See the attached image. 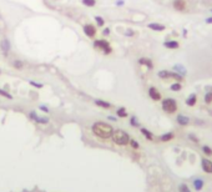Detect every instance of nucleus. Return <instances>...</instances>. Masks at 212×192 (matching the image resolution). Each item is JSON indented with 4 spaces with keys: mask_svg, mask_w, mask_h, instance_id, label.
Masks as SVG:
<instances>
[{
    "mask_svg": "<svg viewBox=\"0 0 212 192\" xmlns=\"http://www.w3.org/2000/svg\"><path fill=\"white\" fill-rule=\"evenodd\" d=\"M95 104L97 106H100V107H102V109H110L111 107V104L106 102V101H102V100H95Z\"/></svg>",
    "mask_w": 212,
    "mask_h": 192,
    "instance_id": "obj_14",
    "label": "nucleus"
},
{
    "mask_svg": "<svg viewBox=\"0 0 212 192\" xmlns=\"http://www.w3.org/2000/svg\"><path fill=\"white\" fill-rule=\"evenodd\" d=\"M141 132L146 136L147 140H153V136H152V134H151V132L148 131V130H146V129H141Z\"/></svg>",
    "mask_w": 212,
    "mask_h": 192,
    "instance_id": "obj_19",
    "label": "nucleus"
},
{
    "mask_svg": "<svg viewBox=\"0 0 212 192\" xmlns=\"http://www.w3.org/2000/svg\"><path fill=\"white\" fill-rule=\"evenodd\" d=\"M111 137H112V140H114V142L116 143V145H120V146H125V145H127V143L130 142V136L122 130L115 131Z\"/></svg>",
    "mask_w": 212,
    "mask_h": 192,
    "instance_id": "obj_2",
    "label": "nucleus"
},
{
    "mask_svg": "<svg viewBox=\"0 0 212 192\" xmlns=\"http://www.w3.org/2000/svg\"><path fill=\"white\" fill-rule=\"evenodd\" d=\"M109 33H110V30H109V29H105V30H104V35H107Z\"/></svg>",
    "mask_w": 212,
    "mask_h": 192,
    "instance_id": "obj_34",
    "label": "nucleus"
},
{
    "mask_svg": "<svg viewBox=\"0 0 212 192\" xmlns=\"http://www.w3.org/2000/svg\"><path fill=\"white\" fill-rule=\"evenodd\" d=\"M202 150H203V152H205L206 155H208V156H211V155H212V150H211L208 146H203Z\"/></svg>",
    "mask_w": 212,
    "mask_h": 192,
    "instance_id": "obj_28",
    "label": "nucleus"
},
{
    "mask_svg": "<svg viewBox=\"0 0 212 192\" xmlns=\"http://www.w3.org/2000/svg\"><path fill=\"white\" fill-rule=\"evenodd\" d=\"M30 117H31L33 120H35L36 122H40V124H47V121H49L47 119H42V117L36 116V114H35V112H31V114H30Z\"/></svg>",
    "mask_w": 212,
    "mask_h": 192,
    "instance_id": "obj_12",
    "label": "nucleus"
},
{
    "mask_svg": "<svg viewBox=\"0 0 212 192\" xmlns=\"http://www.w3.org/2000/svg\"><path fill=\"white\" fill-rule=\"evenodd\" d=\"M158 77H161V79L173 77V79H177V80H182L181 75H178V74H175V72H170V71H166V70H162V71L158 72Z\"/></svg>",
    "mask_w": 212,
    "mask_h": 192,
    "instance_id": "obj_6",
    "label": "nucleus"
},
{
    "mask_svg": "<svg viewBox=\"0 0 212 192\" xmlns=\"http://www.w3.org/2000/svg\"><path fill=\"white\" fill-rule=\"evenodd\" d=\"M205 102L206 104H211L212 102V92H207L205 95Z\"/></svg>",
    "mask_w": 212,
    "mask_h": 192,
    "instance_id": "obj_24",
    "label": "nucleus"
},
{
    "mask_svg": "<svg viewBox=\"0 0 212 192\" xmlns=\"http://www.w3.org/2000/svg\"><path fill=\"white\" fill-rule=\"evenodd\" d=\"M40 109H41L42 111H45V112H49V109H47L46 106H40Z\"/></svg>",
    "mask_w": 212,
    "mask_h": 192,
    "instance_id": "obj_33",
    "label": "nucleus"
},
{
    "mask_svg": "<svg viewBox=\"0 0 212 192\" xmlns=\"http://www.w3.org/2000/svg\"><path fill=\"white\" fill-rule=\"evenodd\" d=\"M177 122H178L180 125L185 126V125H187V124H188L190 120H188V117H186V116H183V115H178V116H177Z\"/></svg>",
    "mask_w": 212,
    "mask_h": 192,
    "instance_id": "obj_13",
    "label": "nucleus"
},
{
    "mask_svg": "<svg viewBox=\"0 0 212 192\" xmlns=\"http://www.w3.org/2000/svg\"><path fill=\"white\" fill-rule=\"evenodd\" d=\"M139 62L142 64V65H147L148 69H152V62H151V60H148V59H140Z\"/></svg>",
    "mask_w": 212,
    "mask_h": 192,
    "instance_id": "obj_18",
    "label": "nucleus"
},
{
    "mask_svg": "<svg viewBox=\"0 0 212 192\" xmlns=\"http://www.w3.org/2000/svg\"><path fill=\"white\" fill-rule=\"evenodd\" d=\"M148 28H150L151 30H155V31H163L166 28H165V25H161V24H156V23H151V24H148Z\"/></svg>",
    "mask_w": 212,
    "mask_h": 192,
    "instance_id": "obj_11",
    "label": "nucleus"
},
{
    "mask_svg": "<svg viewBox=\"0 0 212 192\" xmlns=\"http://www.w3.org/2000/svg\"><path fill=\"white\" fill-rule=\"evenodd\" d=\"M148 95H150V97L152 100H155V101L161 100V94L156 87H150L148 89Z\"/></svg>",
    "mask_w": 212,
    "mask_h": 192,
    "instance_id": "obj_7",
    "label": "nucleus"
},
{
    "mask_svg": "<svg viewBox=\"0 0 212 192\" xmlns=\"http://www.w3.org/2000/svg\"><path fill=\"white\" fill-rule=\"evenodd\" d=\"M0 95H1V96H4V97H6V99H10V100L13 99V96L10 95V94H8L6 91H4V90H0Z\"/></svg>",
    "mask_w": 212,
    "mask_h": 192,
    "instance_id": "obj_27",
    "label": "nucleus"
},
{
    "mask_svg": "<svg viewBox=\"0 0 212 192\" xmlns=\"http://www.w3.org/2000/svg\"><path fill=\"white\" fill-rule=\"evenodd\" d=\"M131 125L132 126H139V124H137V121H136L135 117H132V119H131Z\"/></svg>",
    "mask_w": 212,
    "mask_h": 192,
    "instance_id": "obj_32",
    "label": "nucleus"
},
{
    "mask_svg": "<svg viewBox=\"0 0 212 192\" xmlns=\"http://www.w3.org/2000/svg\"><path fill=\"white\" fill-rule=\"evenodd\" d=\"M92 132L97 137L109 138V137L112 136L114 129H112V126L106 124V122H95L92 125Z\"/></svg>",
    "mask_w": 212,
    "mask_h": 192,
    "instance_id": "obj_1",
    "label": "nucleus"
},
{
    "mask_svg": "<svg viewBox=\"0 0 212 192\" xmlns=\"http://www.w3.org/2000/svg\"><path fill=\"white\" fill-rule=\"evenodd\" d=\"M0 47H1V50H3V52L5 55L9 52V50H10V42H9V40L8 39H3L1 40V42H0Z\"/></svg>",
    "mask_w": 212,
    "mask_h": 192,
    "instance_id": "obj_9",
    "label": "nucleus"
},
{
    "mask_svg": "<svg viewBox=\"0 0 212 192\" xmlns=\"http://www.w3.org/2000/svg\"><path fill=\"white\" fill-rule=\"evenodd\" d=\"M94 47H96V49L101 50L105 55H107V54H110V52L112 51V49H111V46H110V42L106 41V40H104V39H101V40H95V41H94Z\"/></svg>",
    "mask_w": 212,
    "mask_h": 192,
    "instance_id": "obj_4",
    "label": "nucleus"
},
{
    "mask_svg": "<svg viewBox=\"0 0 212 192\" xmlns=\"http://www.w3.org/2000/svg\"><path fill=\"white\" fill-rule=\"evenodd\" d=\"M95 20H96V23H97L99 26H104L105 21H104V19H102L101 16H95Z\"/></svg>",
    "mask_w": 212,
    "mask_h": 192,
    "instance_id": "obj_26",
    "label": "nucleus"
},
{
    "mask_svg": "<svg viewBox=\"0 0 212 192\" xmlns=\"http://www.w3.org/2000/svg\"><path fill=\"white\" fill-rule=\"evenodd\" d=\"M173 8L181 11V10H185V8H186V3H185V0H175L173 1Z\"/></svg>",
    "mask_w": 212,
    "mask_h": 192,
    "instance_id": "obj_10",
    "label": "nucleus"
},
{
    "mask_svg": "<svg viewBox=\"0 0 212 192\" xmlns=\"http://www.w3.org/2000/svg\"><path fill=\"white\" fill-rule=\"evenodd\" d=\"M81 3L85 5V6L91 8V6H95V5H96V0H81Z\"/></svg>",
    "mask_w": 212,
    "mask_h": 192,
    "instance_id": "obj_17",
    "label": "nucleus"
},
{
    "mask_svg": "<svg viewBox=\"0 0 212 192\" xmlns=\"http://www.w3.org/2000/svg\"><path fill=\"white\" fill-rule=\"evenodd\" d=\"M206 23H207V24H211V23H212V18H210V19L206 20Z\"/></svg>",
    "mask_w": 212,
    "mask_h": 192,
    "instance_id": "obj_35",
    "label": "nucleus"
},
{
    "mask_svg": "<svg viewBox=\"0 0 212 192\" xmlns=\"http://www.w3.org/2000/svg\"><path fill=\"white\" fill-rule=\"evenodd\" d=\"M196 102H197V97H196V95H195V94L190 95V97L186 100V104H187L188 106H195Z\"/></svg>",
    "mask_w": 212,
    "mask_h": 192,
    "instance_id": "obj_15",
    "label": "nucleus"
},
{
    "mask_svg": "<svg viewBox=\"0 0 212 192\" xmlns=\"http://www.w3.org/2000/svg\"><path fill=\"white\" fill-rule=\"evenodd\" d=\"M13 66H14L15 69H18V70H21V69H23V66H24V64L21 62V61H19V60H15V61L13 62Z\"/></svg>",
    "mask_w": 212,
    "mask_h": 192,
    "instance_id": "obj_21",
    "label": "nucleus"
},
{
    "mask_svg": "<svg viewBox=\"0 0 212 192\" xmlns=\"http://www.w3.org/2000/svg\"><path fill=\"white\" fill-rule=\"evenodd\" d=\"M117 115H119L120 117H126V116H127V112H126L125 107H120V109L117 110Z\"/></svg>",
    "mask_w": 212,
    "mask_h": 192,
    "instance_id": "obj_23",
    "label": "nucleus"
},
{
    "mask_svg": "<svg viewBox=\"0 0 212 192\" xmlns=\"http://www.w3.org/2000/svg\"><path fill=\"white\" fill-rule=\"evenodd\" d=\"M165 47H167V49H177L178 42L177 41H166L165 42Z\"/></svg>",
    "mask_w": 212,
    "mask_h": 192,
    "instance_id": "obj_16",
    "label": "nucleus"
},
{
    "mask_svg": "<svg viewBox=\"0 0 212 192\" xmlns=\"http://www.w3.org/2000/svg\"><path fill=\"white\" fill-rule=\"evenodd\" d=\"M193 185H195L196 190H201V188H202V185H203V183H202V181H201V180H196L195 182H193Z\"/></svg>",
    "mask_w": 212,
    "mask_h": 192,
    "instance_id": "obj_25",
    "label": "nucleus"
},
{
    "mask_svg": "<svg viewBox=\"0 0 212 192\" xmlns=\"http://www.w3.org/2000/svg\"><path fill=\"white\" fill-rule=\"evenodd\" d=\"M84 33L85 35L87 36V38H95V35H96V28H95L94 25L91 24H87V25H84Z\"/></svg>",
    "mask_w": 212,
    "mask_h": 192,
    "instance_id": "obj_5",
    "label": "nucleus"
},
{
    "mask_svg": "<svg viewBox=\"0 0 212 192\" xmlns=\"http://www.w3.org/2000/svg\"><path fill=\"white\" fill-rule=\"evenodd\" d=\"M180 192H190V190L186 185H181L180 186Z\"/></svg>",
    "mask_w": 212,
    "mask_h": 192,
    "instance_id": "obj_29",
    "label": "nucleus"
},
{
    "mask_svg": "<svg viewBox=\"0 0 212 192\" xmlns=\"http://www.w3.org/2000/svg\"><path fill=\"white\" fill-rule=\"evenodd\" d=\"M162 109L167 114H173L177 110V102L173 99H166L162 101Z\"/></svg>",
    "mask_w": 212,
    "mask_h": 192,
    "instance_id": "obj_3",
    "label": "nucleus"
},
{
    "mask_svg": "<svg viewBox=\"0 0 212 192\" xmlns=\"http://www.w3.org/2000/svg\"><path fill=\"white\" fill-rule=\"evenodd\" d=\"M172 138H173V134L168 132V134H165L161 136V141H170V140H172Z\"/></svg>",
    "mask_w": 212,
    "mask_h": 192,
    "instance_id": "obj_20",
    "label": "nucleus"
},
{
    "mask_svg": "<svg viewBox=\"0 0 212 192\" xmlns=\"http://www.w3.org/2000/svg\"><path fill=\"white\" fill-rule=\"evenodd\" d=\"M172 90V91H180L181 90V84L180 82H176V84H172L171 85V87H170Z\"/></svg>",
    "mask_w": 212,
    "mask_h": 192,
    "instance_id": "obj_22",
    "label": "nucleus"
},
{
    "mask_svg": "<svg viewBox=\"0 0 212 192\" xmlns=\"http://www.w3.org/2000/svg\"><path fill=\"white\" fill-rule=\"evenodd\" d=\"M202 168H203V171L205 172H207V173H212V162L210 161V160H202Z\"/></svg>",
    "mask_w": 212,
    "mask_h": 192,
    "instance_id": "obj_8",
    "label": "nucleus"
},
{
    "mask_svg": "<svg viewBox=\"0 0 212 192\" xmlns=\"http://www.w3.org/2000/svg\"><path fill=\"white\" fill-rule=\"evenodd\" d=\"M130 143H131V146L134 147V148H139V143H137V141H135V140H130Z\"/></svg>",
    "mask_w": 212,
    "mask_h": 192,
    "instance_id": "obj_30",
    "label": "nucleus"
},
{
    "mask_svg": "<svg viewBox=\"0 0 212 192\" xmlns=\"http://www.w3.org/2000/svg\"><path fill=\"white\" fill-rule=\"evenodd\" d=\"M30 85H33V86H35V87H42V85L41 84H38V82H35V81H30Z\"/></svg>",
    "mask_w": 212,
    "mask_h": 192,
    "instance_id": "obj_31",
    "label": "nucleus"
}]
</instances>
